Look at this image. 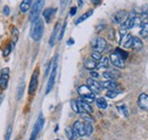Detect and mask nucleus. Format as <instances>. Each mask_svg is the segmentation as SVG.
Wrapping results in <instances>:
<instances>
[{"label":"nucleus","instance_id":"24","mask_svg":"<svg viewBox=\"0 0 148 140\" xmlns=\"http://www.w3.org/2000/svg\"><path fill=\"white\" fill-rule=\"evenodd\" d=\"M143 47H144V45H143V41H141L139 38H137V36H133V43H132V48L139 51V50H141V49H143Z\"/></svg>","mask_w":148,"mask_h":140},{"label":"nucleus","instance_id":"19","mask_svg":"<svg viewBox=\"0 0 148 140\" xmlns=\"http://www.w3.org/2000/svg\"><path fill=\"white\" fill-rule=\"evenodd\" d=\"M32 5H33V0H23L19 6V9L22 13H27L29 9L32 8Z\"/></svg>","mask_w":148,"mask_h":140},{"label":"nucleus","instance_id":"29","mask_svg":"<svg viewBox=\"0 0 148 140\" xmlns=\"http://www.w3.org/2000/svg\"><path fill=\"white\" fill-rule=\"evenodd\" d=\"M84 130H86V136H91L93 132L92 123H84Z\"/></svg>","mask_w":148,"mask_h":140},{"label":"nucleus","instance_id":"3","mask_svg":"<svg viewBox=\"0 0 148 140\" xmlns=\"http://www.w3.org/2000/svg\"><path fill=\"white\" fill-rule=\"evenodd\" d=\"M43 5H45V0H36L33 2L31 13H30V22L31 23H34L36 21L39 19L40 13L42 12V8H43Z\"/></svg>","mask_w":148,"mask_h":140},{"label":"nucleus","instance_id":"6","mask_svg":"<svg viewBox=\"0 0 148 140\" xmlns=\"http://www.w3.org/2000/svg\"><path fill=\"white\" fill-rule=\"evenodd\" d=\"M91 47H92L93 51H98V53H103L104 50H106L107 47V41L104 38H95L91 40Z\"/></svg>","mask_w":148,"mask_h":140},{"label":"nucleus","instance_id":"44","mask_svg":"<svg viewBox=\"0 0 148 140\" xmlns=\"http://www.w3.org/2000/svg\"><path fill=\"white\" fill-rule=\"evenodd\" d=\"M50 66H51V63H49V64L47 65V69H46V73H45V75H46V76L48 75V72H49V70H50Z\"/></svg>","mask_w":148,"mask_h":140},{"label":"nucleus","instance_id":"28","mask_svg":"<svg viewBox=\"0 0 148 140\" xmlns=\"http://www.w3.org/2000/svg\"><path fill=\"white\" fill-rule=\"evenodd\" d=\"M23 93H24V80L22 79L18 84V88H17V99H18V100L22 98Z\"/></svg>","mask_w":148,"mask_h":140},{"label":"nucleus","instance_id":"46","mask_svg":"<svg viewBox=\"0 0 148 140\" xmlns=\"http://www.w3.org/2000/svg\"><path fill=\"white\" fill-rule=\"evenodd\" d=\"M84 1H86V0H79V1H77L79 7H82V6H83V3H84Z\"/></svg>","mask_w":148,"mask_h":140},{"label":"nucleus","instance_id":"22","mask_svg":"<svg viewBox=\"0 0 148 140\" xmlns=\"http://www.w3.org/2000/svg\"><path fill=\"white\" fill-rule=\"evenodd\" d=\"M108 58L107 57H103L99 62H97V66L96 70H100V69H107L108 67Z\"/></svg>","mask_w":148,"mask_h":140},{"label":"nucleus","instance_id":"47","mask_svg":"<svg viewBox=\"0 0 148 140\" xmlns=\"http://www.w3.org/2000/svg\"><path fill=\"white\" fill-rule=\"evenodd\" d=\"M74 43V40L71 38V39H69V41H67V45H73Z\"/></svg>","mask_w":148,"mask_h":140},{"label":"nucleus","instance_id":"31","mask_svg":"<svg viewBox=\"0 0 148 140\" xmlns=\"http://www.w3.org/2000/svg\"><path fill=\"white\" fill-rule=\"evenodd\" d=\"M119 93H121V90H107L106 97L107 98H115Z\"/></svg>","mask_w":148,"mask_h":140},{"label":"nucleus","instance_id":"38","mask_svg":"<svg viewBox=\"0 0 148 140\" xmlns=\"http://www.w3.org/2000/svg\"><path fill=\"white\" fill-rule=\"evenodd\" d=\"M90 76H91L92 79H96V80H97V79L99 78V73H98L97 71H95V70L90 71Z\"/></svg>","mask_w":148,"mask_h":140},{"label":"nucleus","instance_id":"2","mask_svg":"<svg viewBox=\"0 0 148 140\" xmlns=\"http://www.w3.org/2000/svg\"><path fill=\"white\" fill-rule=\"evenodd\" d=\"M77 92L80 95V98H82L84 102H87L89 104H91L92 102L96 100L95 93L92 92V90L88 86H86V84H82V86H80L77 88Z\"/></svg>","mask_w":148,"mask_h":140},{"label":"nucleus","instance_id":"43","mask_svg":"<svg viewBox=\"0 0 148 140\" xmlns=\"http://www.w3.org/2000/svg\"><path fill=\"white\" fill-rule=\"evenodd\" d=\"M66 2H67V0H60V3H62V10H64V8H65V6H66Z\"/></svg>","mask_w":148,"mask_h":140},{"label":"nucleus","instance_id":"9","mask_svg":"<svg viewBox=\"0 0 148 140\" xmlns=\"http://www.w3.org/2000/svg\"><path fill=\"white\" fill-rule=\"evenodd\" d=\"M8 80H9V69L5 67L3 70H1L0 73V88L1 89H6L8 86Z\"/></svg>","mask_w":148,"mask_h":140},{"label":"nucleus","instance_id":"39","mask_svg":"<svg viewBox=\"0 0 148 140\" xmlns=\"http://www.w3.org/2000/svg\"><path fill=\"white\" fill-rule=\"evenodd\" d=\"M13 35H14V43L17 41V36H18V31L16 27H13Z\"/></svg>","mask_w":148,"mask_h":140},{"label":"nucleus","instance_id":"14","mask_svg":"<svg viewBox=\"0 0 148 140\" xmlns=\"http://www.w3.org/2000/svg\"><path fill=\"white\" fill-rule=\"evenodd\" d=\"M120 76H121V73L117 70H115V69L105 71V72L103 73V78L106 79V80H115V79H117V78H120Z\"/></svg>","mask_w":148,"mask_h":140},{"label":"nucleus","instance_id":"40","mask_svg":"<svg viewBox=\"0 0 148 140\" xmlns=\"http://www.w3.org/2000/svg\"><path fill=\"white\" fill-rule=\"evenodd\" d=\"M104 29H106V25H105V24H99V25H97V27H96L97 32H101Z\"/></svg>","mask_w":148,"mask_h":140},{"label":"nucleus","instance_id":"30","mask_svg":"<svg viewBox=\"0 0 148 140\" xmlns=\"http://www.w3.org/2000/svg\"><path fill=\"white\" fill-rule=\"evenodd\" d=\"M71 107H72V109H73L74 113L80 114V106H79V104H77V100L72 99V100H71Z\"/></svg>","mask_w":148,"mask_h":140},{"label":"nucleus","instance_id":"33","mask_svg":"<svg viewBox=\"0 0 148 140\" xmlns=\"http://www.w3.org/2000/svg\"><path fill=\"white\" fill-rule=\"evenodd\" d=\"M13 48H14V42H12V43H9L6 48H5V50H3V53H2V55L5 56V57H7L9 54H10V51L13 50Z\"/></svg>","mask_w":148,"mask_h":140},{"label":"nucleus","instance_id":"45","mask_svg":"<svg viewBox=\"0 0 148 140\" xmlns=\"http://www.w3.org/2000/svg\"><path fill=\"white\" fill-rule=\"evenodd\" d=\"M91 2H92L95 6H98V5L101 2V0H91Z\"/></svg>","mask_w":148,"mask_h":140},{"label":"nucleus","instance_id":"8","mask_svg":"<svg viewBox=\"0 0 148 140\" xmlns=\"http://www.w3.org/2000/svg\"><path fill=\"white\" fill-rule=\"evenodd\" d=\"M128 12L125 10H119L117 13H115L113 16H112V22L114 24H117V25H121L122 23L125 22V19L128 18Z\"/></svg>","mask_w":148,"mask_h":140},{"label":"nucleus","instance_id":"12","mask_svg":"<svg viewBox=\"0 0 148 140\" xmlns=\"http://www.w3.org/2000/svg\"><path fill=\"white\" fill-rule=\"evenodd\" d=\"M87 84H88V87L92 90L93 93L100 92V90H101V88H103L101 87V83H99L96 79H92V78H90V79L87 80Z\"/></svg>","mask_w":148,"mask_h":140},{"label":"nucleus","instance_id":"20","mask_svg":"<svg viewBox=\"0 0 148 140\" xmlns=\"http://www.w3.org/2000/svg\"><path fill=\"white\" fill-rule=\"evenodd\" d=\"M95 102H96V105L98 106L100 109H106L108 107V103L104 97H98V98H96Z\"/></svg>","mask_w":148,"mask_h":140},{"label":"nucleus","instance_id":"32","mask_svg":"<svg viewBox=\"0 0 148 140\" xmlns=\"http://www.w3.org/2000/svg\"><path fill=\"white\" fill-rule=\"evenodd\" d=\"M81 115V117L86 121V123H92L93 122V119L90 116L91 114H88V113H82V114H80Z\"/></svg>","mask_w":148,"mask_h":140},{"label":"nucleus","instance_id":"25","mask_svg":"<svg viewBox=\"0 0 148 140\" xmlns=\"http://www.w3.org/2000/svg\"><path fill=\"white\" fill-rule=\"evenodd\" d=\"M139 35L144 39H148V21H145L143 23V27L139 32Z\"/></svg>","mask_w":148,"mask_h":140},{"label":"nucleus","instance_id":"23","mask_svg":"<svg viewBox=\"0 0 148 140\" xmlns=\"http://www.w3.org/2000/svg\"><path fill=\"white\" fill-rule=\"evenodd\" d=\"M97 66V62H95L92 58H88L84 60V67L89 71H93Z\"/></svg>","mask_w":148,"mask_h":140},{"label":"nucleus","instance_id":"7","mask_svg":"<svg viewBox=\"0 0 148 140\" xmlns=\"http://www.w3.org/2000/svg\"><path fill=\"white\" fill-rule=\"evenodd\" d=\"M110 60L111 63L117 69H124L125 67V63H124V59L122 58V56L120 54H117L116 51H113L110 56Z\"/></svg>","mask_w":148,"mask_h":140},{"label":"nucleus","instance_id":"42","mask_svg":"<svg viewBox=\"0 0 148 140\" xmlns=\"http://www.w3.org/2000/svg\"><path fill=\"white\" fill-rule=\"evenodd\" d=\"M76 10H77V7H72V8H71V12H70V15H71V16H74L75 13H76Z\"/></svg>","mask_w":148,"mask_h":140},{"label":"nucleus","instance_id":"16","mask_svg":"<svg viewBox=\"0 0 148 140\" xmlns=\"http://www.w3.org/2000/svg\"><path fill=\"white\" fill-rule=\"evenodd\" d=\"M119 83L116 80H106L104 82H101V87L107 89V90H120L119 89Z\"/></svg>","mask_w":148,"mask_h":140},{"label":"nucleus","instance_id":"37","mask_svg":"<svg viewBox=\"0 0 148 140\" xmlns=\"http://www.w3.org/2000/svg\"><path fill=\"white\" fill-rule=\"evenodd\" d=\"M10 135H12V125H9L8 129H7V133H6L5 140H10Z\"/></svg>","mask_w":148,"mask_h":140},{"label":"nucleus","instance_id":"48","mask_svg":"<svg viewBox=\"0 0 148 140\" xmlns=\"http://www.w3.org/2000/svg\"><path fill=\"white\" fill-rule=\"evenodd\" d=\"M144 15H146V16H148V7L146 8V10H145V13H144Z\"/></svg>","mask_w":148,"mask_h":140},{"label":"nucleus","instance_id":"1","mask_svg":"<svg viewBox=\"0 0 148 140\" xmlns=\"http://www.w3.org/2000/svg\"><path fill=\"white\" fill-rule=\"evenodd\" d=\"M43 29H45V24L42 19H38L34 23H32V27H31V38L34 41H40V39L43 35Z\"/></svg>","mask_w":148,"mask_h":140},{"label":"nucleus","instance_id":"4","mask_svg":"<svg viewBox=\"0 0 148 140\" xmlns=\"http://www.w3.org/2000/svg\"><path fill=\"white\" fill-rule=\"evenodd\" d=\"M57 65H58V57L56 56L55 59H54V63H53V70L51 73L49 75V80H48V83H47V89H46V93L48 95L51 89L55 84V80H56V73H57Z\"/></svg>","mask_w":148,"mask_h":140},{"label":"nucleus","instance_id":"49","mask_svg":"<svg viewBox=\"0 0 148 140\" xmlns=\"http://www.w3.org/2000/svg\"><path fill=\"white\" fill-rule=\"evenodd\" d=\"M56 140H59V139H56Z\"/></svg>","mask_w":148,"mask_h":140},{"label":"nucleus","instance_id":"27","mask_svg":"<svg viewBox=\"0 0 148 140\" xmlns=\"http://www.w3.org/2000/svg\"><path fill=\"white\" fill-rule=\"evenodd\" d=\"M65 136L67 137L69 140H74L76 137H75V133H74L73 126H66L65 129Z\"/></svg>","mask_w":148,"mask_h":140},{"label":"nucleus","instance_id":"18","mask_svg":"<svg viewBox=\"0 0 148 140\" xmlns=\"http://www.w3.org/2000/svg\"><path fill=\"white\" fill-rule=\"evenodd\" d=\"M55 12H56L55 8H47V9H45V12L42 13V15H43L45 21L47 23H50L51 22V19H53L54 15H55Z\"/></svg>","mask_w":148,"mask_h":140},{"label":"nucleus","instance_id":"21","mask_svg":"<svg viewBox=\"0 0 148 140\" xmlns=\"http://www.w3.org/2000/svg\"><path fill=\"white\" fill-rule=\"evenodd\" d=\"M92 13H93V10L92 9H89L87 13H84V14H82L80 17L77 18L76 21H75V25H79V24H81L82 22H84L86 19H88V18L90 17L91 15H92Z\"/></svg>","mask_w":148,"mask_h":140},{"label":"nucleus","instance_id":"10","mask_svg":"<svg viewBox=\"0 0 148 140\" xmlns=\"http://www.w3.org/2000/svg\"><path fill=\"white\" fill-rule=\"evenodd\" d=\"M73 130L75 137H84L86 130H84V123L81 121H75L73 124Z\"/></svg>","mask_w":148,"mask_h":140},{"label":"nucleus","instance_id":"5","mask_svg":"<svg viewBox=\"0 0 148 140\" xmlns=\"http://www.w3.org/2000/svg\"><path fill=\"white\" fill-rule=\"evenodd\" d=\"M43 125H45V117H43V115L40 113L39 116H38L37 122H36L34 126H33V130H32V133H31L30 140H37L38 136H39V133L41 132Z\"/></svg>","mask_w":148,"mask_h":140},{"label":"nucleus","instance_id":"36","mask_svg":"<svg viewBox=\"0 0 148 140\" xmlns=\"http://www.w3.org/2000/svg\"><path fill=\"white\" fill-rule=\"evenodd\" d=\"M115 51H116L117 54H120L124 60H125V59L128 58V56H129V55H128V53H127L125 50H122V49H120V48H116V49H115Z\"/></svg>","mask_w":148,"mask_h":140},{"label":"nucleus","instance_id":"13","mask_svg":"<svg viewBox=\"0 0 148 140\" xmlns=\"http://www.w3.org/2000/svg\"><path fill=\"white\" fill-rule=\"evenodd\" d=\"M138 106L145 110L148 112V95L147 93H140L138 97Z\"/></svg>","mask_w":148,"mask_h":140},{"label":"nucleus","instance_id":"35","mask_svg":"<svg viewBox=\"0 0 148 140\" xmlns=\"http://www.w3.org/2000/svg\"><path fill=\"white\" fill-rule=\"evenodd\" d=\"M66 25H67V23L66 22H64V24L62 25V29H60V31H59V34H58V41H60L62 39H63V36H64V33H65V30H66Z\"/></svg>","mask_w":148,"mask_h":140},{"label":"nucleus","instance_id":"17","mask_svg":"<svg viewBox=\"0 0 148 140\" xmlns=\"http://www.w3.org/2000/svg\"><path fill=\"white\" fill-rule=\"evenodd\" d=\"M60 23L58 22V23H56L55 27H54V30H53V33L50 35V39H49V46L50 47H54V45H55L56 40L58 39V31H60Z\"/></svg>","mask_w":148,"mask_h":140},{"label":"nucleus","instance_id":"11","mask_svg":"<svg viewBox=\"0 0 148 140\" xmlns=\"http://www.w3.org/2000/svg\"><path fill=\"white\" fill-rule=\"evenodd\" d=\"M77 104L80 106V114L82 113H88V114H91L93 110H92V107L89 103L84 102L82 98H79L77 99Z\"/></svg>","mask_w":148,"mask_h":140},{"label":"nucleus","instance_id":"41","mask_svg":"<svg viewBox=\"0 0 148 140\" xmlns=\"http://www.w3.org/2000/svg\"><path fill=\"white\" fill-rule=\"evenodd\" d=\"M9 13H10L9 7H8V6H5V7H3V14H5L6 16H8V15H9Z\"/></svg>","mask_w":148,"mask_h":140},{"label":"nucleus","instance_id":"15","mask_svg":"<svg viewBox=\"0 0 148 140\" xmlns=\"http://www.w3.org/2000/svg\"><path fill=\"white\" fill-rule=\"evenodd\" d=\"M38 87V70L34 71V73L32 74V78H31V81H30V86H29V93L30 95H33L37 90Z\"/></svg>","mask_w":148,"mask_h":140},{"label":"nucleus","instance_id":"26","mask_svg":"<svg viewBox=\"0 0 148 140\" xmlns=\"http://www.w3.org/2000/svg\"><path fill=\"white\" fill-rule=\"evenodd\" d=\"M117 110L124 116V117H128L129 116V109H128V106L125 104H119L117 105Z\"/></svg>","mask_w":148,"mask_h":140},{"label":"nucleus","instance_id":"34","mask_svg":"<svg viewBox=\"0 0 148 140\" xmlns=\"http://www.w3.org/2000/svg\"><path fill=\"white\" fill-rule=\"evenodd\" d=\"M90 58H92L95 62H99V60L103 58V56H101V53L92 51V53H91V56H90Z\"/></svg>","mask_w":148,"mask_h":140}]
</instances>
